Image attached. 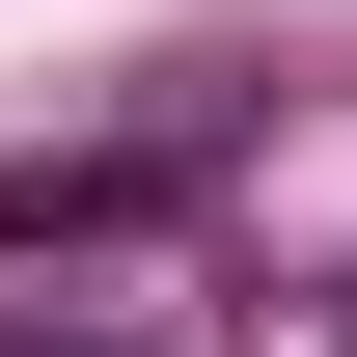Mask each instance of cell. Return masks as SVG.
<instances>
[{
    "label": "cell",
    "mask_w": 357,
    "mask_h": 357,
    "mask_svg": "<svg viewBox=\"0 0 357 357\" xmlns=\"http://www.w3.org/2000/svg\"><path fill=\"white\" fill-rule=\"evenodd\" d=\"M165 165H0V248H137Z\"/></svg>",
    "instance_id": "obj_1"
},
{
    "label": "cell",
    "mask_w": 357,
    "mask_h": 357,
    "mask_svg": "<svg viewBox=\"0 0 357 357\" xmlns=\"http://www.w3.org/2000/svg\"><path fill=\"white\" fill-rule=\"evenodd\" d=\"M55 357H165V330H55Z\"/></svg>",
    "instance_id": "obj_2"
}]
</instances>
